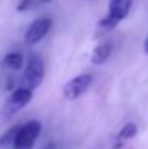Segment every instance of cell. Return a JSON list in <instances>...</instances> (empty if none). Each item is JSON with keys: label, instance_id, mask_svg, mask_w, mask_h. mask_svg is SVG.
<instances>
[{"label": "cell", "instance_id": "cell-3", "mask_svg": "<svg viewBox=\"0 0 148 149\" xmlns=\"http://www.w3.org/2000/svg\"><path fill=\"white\" fill-rule=\"evenodd\" d=\"M93 83V75L90 74H80L74 78H71L65 86L62 87V96L67 100H76L81 94L86 93V90L92 86Z\"/></svg>", "mask_w": 148, "mask_h": 149}, {"label": "cell", "instance_id": "cell-9", "mask_svg": "<svg viewBox=\"0 0 148 149\" xmlns=\"http://www.w3.org/2000/svg\"><path fill=\"white\" fill-rule=\"evenodd\" d=\"M18 129H19V126H15V127L9 129L4 135L0 136V149H13L15 136H16Z\"/></svg>", "mask_w": 148, "mask_h": 149}, {"label": "cell", "instance_id": "cell-14", "mask_svg": "<svg viewBox=\"0 0 148 149\" xmlns=\"http://www.w3.org/2000/svg\"><path fill=\"white\" fill-rule=\"evenodd\" d=\"M39 1H42V3H49L51 0H39Z\"/></svg>", "mask_w": 148, "mask_h": 149}, {"label": "cell", "instance_id": "cell-10", "mask_svg": "<svg viewBox=\"0 0 148 149\" xmlns=\"http://www.w3.org/2000/svg\"><path fill=\"white\" fill-rule=\"evenodd\" d=\"M137 132H138V127H137L135 123H126L121 129L118 138H119V141H128V139H132L137 135Z\"/></svg>", "mask_w": 148, "mask_h": 149}, {"label": "cell", "instance_id": "cell-1", "mask_svg": "<svg viewBox=\"0 0 148 149\" xmlns=\"http://www.w3.org/2000/svg\"><path fill=\"white\" fill-rule=\"evenodd\" d=\"M44 74H45L44 61L38 55H34L29 58L28 65L25 67V71H23V75L20 80V86L34 90L42 83Z\"/></svg>", "mask_w": 148, "mask_h": 149}, {"label": "cell", "instance_id": "cell-6", "mask_svg": "<svg viewBox=\"0 0 148 149\" xmlns=\"http://www.w3.org/2000/svg\"><path fill=\"white\" fill-rule=\"evenodd\" d=\"M131 7H132V0H110L109 12L106 16L112 19L115 23H119L129 15Z\"/></svg>", "mask_w": 148, "mask_h": 149}, {"label": "cell", "instance_id": "cell-12", "mask_svg": "<svg viewBox=\"0 0 148 149\" xmlns=\"http://www.w3.org/2000/svg\"><path fill=\"white\" fill-rule=\"evenodd\" d=\"M41 149H55V143H52V142H51V143L45 145L44 148H41Z\"/></svg>", "mask_w": 148, "mask_h": 149}, {"label": "cell", "instance_id": "cell-4", "mask_svg": "<svg viewBox=\"0 0 148 149\" xmlns=\"http://www.w3.org/2000/svg\"><path fill=\"white\" fill-rule=\"evenodd\" d=\"M32 99V90L31 88H26V87H19L16 88L10 97L6 101V106H4V114L7 117L13 116L15 113H18L20 109H23Z\"/></svg>", "mask_w": 148, "mask_h": 149}, {"label": "cell", "instance_id": "cell-7", "mask_svg": "<svg viewBox=\"0 0 148 149\" xmlns=\"http://www.w3.org/2000/svg\"><path fill=\"white\" fill-rule=\"evenodd\" d=\"M112 44H102L95 48V51L92 52V62L96 64V65H100L103 62H106L112 54Z\"/></svg>", "mask_w": 148, "mask_h": 149}, {"label": "cell", "instance_id": "cell-8", "mask_svg": "<svg viewBox=\"0 0 148 149\" xmlns=\"http://www.w3.org/2000/svg\"><path fill=\"white\" fill-rule=\"evenodd\" d=\"M1 64H3V67H6L9 70L18 71V70H20L23 67V56L19 52H10V54H7L3 58Z\"/></svg>", "mask_w": 148, "mask_h": 149}, {"label": "cell", "instance_id": "cell-13", "mask_svg": "<svg viewBox=\"0 0 148 149\" xmlns=\"http://www.w3.org/2000/svg\"><path fill=\"white\" fill-rule=\"evenodd\" d=\"M144 52L148 54V38L145 39V42H144Z\"/></svg>", "mask_w": 148, "mask_h": 149}, {"label": "cell", "instance_id": "cell-11", "mask_svg": "<svg viewBox=\"0 0 148 149\" xmlns=\"http://www.w3.org/2000/svg\"><path fill=\"white\" fill-rule=\"evenodd\" d=\"M32 4V0H20V3L18 4V12H25L29 6Z\"/></svg>", "mask_w": 148, "mask_h": 149}, {"label": "cell", "instance_id": "cell-2", "mask_svg": "<svg viewBox=\"0 0 148 149\" xmlns=\"http://www.w3.org/2000/svg\"><path fill=\"white\" fill-rule=\"evenodd\" d=\"M39 133H41V123L38 120H31L19 126L15 136L13 149H32Z\"/></svg>", "mask_w": 148, "mask_h": 149}, {"label": "cell", "instance_id": "cell-5", "mask_svg": "<svg viewBox=\"0 0 148 149\" xmlns=\"http://www.w3.org/2000/svg\"><path fill=\"white\" fill-rule=\"evenodd\" d=\"M52 28V20L49 17H39L31 23L25 33V42L28 45H35L41 39H44Z\"/></svg>", "mask_w": 148, "mask_h": 149}]
</instances>
